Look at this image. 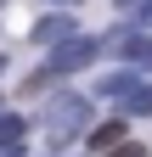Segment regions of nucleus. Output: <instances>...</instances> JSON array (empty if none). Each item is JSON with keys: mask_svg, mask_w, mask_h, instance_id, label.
Masks as SVG:
<instances>
[{"mask_svg": "<svg viewBox=\"0 0 152 157\" xmlns=\"http://www.w3.org/2000/svg\"><path fill=\"white\" fill-rule=\"evenodd\" d=\"M90 62H96V39H79V34H73V39H62V45L51 51V62H45L40 73L28 78V90H45L51 78H62V73H79V67H90Z\"/></svg>", "mask_w": 152, "mask_h": 157, "instance_id": "obj_1", "label": "nucleus"}, {"mask_svg": "<svg viewBox=\"0 0 152 157\" xmlns=\"http://www.w3.org/2000/svg\"><path fill=\"white\" fill-rule=\"evenodd\" d=\"M85 124H90V95H56V101L45 107V129L56 135V140L79 135Z\"/></svg>", "mask_w": 152, "mask_h": 157, "instance_id": "obj_2", "label": "nucleus"}, {"mask_svg": "<svg viewBox=\"0 0 152 157\" xmlns=\"http://www.w3.org/2000/svg\"><path fill=\"white\" fill-rule=\"evenodd\" d=\"M135 90H141V78H135V73H113V78H102V90H96V95H107V101H124V107H130V101H135Z\"/></svg>", "mask_w": 152, "mask_h": 157, "instance_id": "obj_3", "label": "nucleus"}, {"mask_svg": "<svg viewBox=\"0 0 152 157\" xmlns=\"http://www.w3.org/2000/svg\"><path fill=\"white\" fill-rule=\"evenodd\" d=\"M90 146H96V151H113V146H124V124H118V118H107V124H102L96 135H90Z\"/></svg>", "mask_w": 152, "mask_h": 157, "instance_id": "obj_4", "label": "nucleus"}, {"mask_svg": "<svg viewBox=\"0 0 152 157\" xmlns=\"http://www.w3.org/2000/svg\"><path fill=\"white\" fill-rule=\"evenodd\" d=\"M23 135H28V118H23V112H0V146L23 140Z\"/></svg>", "mask_w": 152, "mask_h": 157, "instance_id": "obj_5", "label": "nucleus"}, {"mask_svg": "<svg viewBox=\"0 0 152 157\" xmlns=\"http://www.w3.org/2000/svg\"><path fill=\"white\" fill-rule=\"evenodd\" d=\"M34 39H73L68 34V17H45V23L34 28Z\"/></svg>", "mask_w": 152, "mask_h": 157, "instance_id": "obj_6", "label": "nucleus"}, {"mask_svg": "<svg viewBox=\"0 0 152 157\" xmlns=\"http://www.w3.org/2000/svg\"><path fill=\"white\" fill-rule=\"evenodd\" d=\"M130 112H152V84H141V90H135V101H130Z\"/></svg>", "mask_w": 152, "mask_h": 157, "instance_id": "obj_7", "label": "nucleus"}, {"mask_svg": "<svg viewBox=\"0 0 152 157\" xmlns=\"http://www.w3.org/2000/svg\"><path fill=\"white\" fill-rule=\"evenodd\" d=\"M102 157H146V151H141L135 140H124V146H113V151H102Z\"/></svg>", "mask_w": 152, "mask_h": 157, "instance_id": "obj_8", "label": "nucleus"}, {"mask_svg": "<svg viewBox=\"0 0 152 157\" xmlns=\"http://www.w3.org/2000/svg\"><path fill=\"white\" fill-rule=\"evenodd\" d=\"M113 6H124V11H152V0H113Z\"/></svg>", "mask_w": 152, "mask_h": 157, "instance_id": "obj_9", "label": "nucleus"}, {"mask_svg": "<svg viewBox=\"0 0 152 157\" xmlns=\"http://www.w3.org/2000/svg\"><path fill=\"white\" fill-rule=\"evenodd\" d=\"M0 157H23V140H11V146H0Z\"/></svg>", "mask_w": 152, "mask_h": 157, "instance_id": "obj_10", "label": "nucleus"}, {"mask_svg": "<svg viewBox=\"0 0 152 157\" xmlns=\"http://www.w3.org/2000/svg\"><path fill=\"white\" fill-rule=\"evenodd\" d=\"M51 6H79V0H51Z\"/></svg>", "mask_w": 152, "mask_h": 157, "instance_id": "obj_11", "label": "nucleus"}, {"mask_svg": "<svg viewBox=\"0 0 152 157\" xmlns=\"http://www.w3.org/2000/svg\"><path fill=\"white\" fill-rule=\"evenodd\" d=\"M0 67H6V56H0Z\"/></svg>", "mask_w": 152, "mask_h": 157, "instance_id": "obj_12", "label": "nucleus"}, {"mask_svg": "<svg viewBox=\"0 0 152 157\" xmlns=\"http://www.w3.org/2000/svg\"><path fill=\"white\" fill-rule=\"evenodd\" d=\"M146 23H152V11H146Z\"/></svg>", "mask_w": 152, "mask_h": 157, "instance_id": "obj_13", "label": "nucleus"}]
</instances>
